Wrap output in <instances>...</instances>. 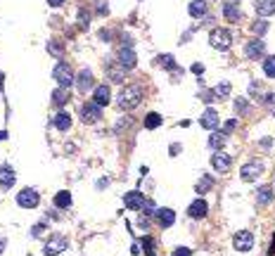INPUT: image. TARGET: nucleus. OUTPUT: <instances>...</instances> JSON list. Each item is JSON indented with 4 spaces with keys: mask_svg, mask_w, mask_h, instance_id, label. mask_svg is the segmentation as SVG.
Instances as JSON below:
<instances>
[{
    "mask_svg": "<svg viewBox=\"0 0 275 256\" xmlns=\"http://www.w3.org/2000/svg\"><path fill=\"white\" fill-rule=\"evenodd\" d=\"M69 100H72V88L57 86L55 91H53V105H57V107H64Z\"/></svg>",
    "mask_w": 275,
    "mask_h": 256,
    "instance_id": "20",
    "label": "nucleus"
},
{
    "mask_svg": "<svg viewBox=\"0 0 275 256\" xmlns=\"http://www.w3.org/2000/svg\"><path fill=\"white\" fill-rule=\"evenodd\" d=\"M225 140H228V135H225L223 130H211V138H209V147H214V149H220V147L225 145Z\"/></svg>",
    "mask_w": 275,
    "mask_h": 256,
    "instance_id": "25",
    "label": "nucleus"
},
{
    "mask_svg": "<svg viewBox=\"0 0 275 256\" xmlns=\"http://www.w3.org/2000/svg\"><path fill=\"white\" fill-rule=\"evenodd\" d=\"M239 0H228L225 5H223V17L228 19V21H239L242 19V12H239Z\"/></svg>",
    "mask_w": 275,
    "mask_h": 256,
    "instance_id": "18",
    "label": "nucleus"
},
{
    "mask_svg": "<svg viewBox=\"0 0 275 256\" xmlns=\"http://www.w3.org/2000/svg\"><path fill=\"white\" fill-rule=\"evenodd\" d=\"M2 249H5V238H0V254H2Z\"/></svg>",
    "mask_w": 275,
    "mask_h": 256,
    "instance_id": "44",
    "label": "nucleus"
},
{
    "mask_svg": "<svg viewBox=\"0 0 275 256\" xmlns=\"http://www.w3.org/2000/svg\"><path fill=\"white\" fill-rule=\"evenodd\" d=\"M271 145H273V140H271V138H263V140H261V147H266V149H271Z\"/></svg>",
    "mask_w": 275,
    "mask_h": 256,
    "instance_id": "41",
    "label": "nucleus"
},
{
    "mask_svg": "<svg viewBox=\"0 0 275 256\" xmlns=\"http://www.w3.org/2000/svg\"><path fill=\"white\" fill-rule=\"evenodd\" d=\"M214 95H216V97H225V95H230V83H228V81L219 83V86L214 88Z\"/></svg>",
    "mask_w": 275,
    "mask_h": 256,
    "instance_id": "35",
    "label": "nucleus"
},
{
    "mask_svg": "<svg viewBox=\"0 0 275 256\" xmlns=\"http://www.w3.org/2000/svg\"><path fill=\"white\" fill-rule=\"evenodd\" d=\"M140 102H143V88L140 86H124L121 92H119V97H116V105L124 111L140 107Z\"/></svg>",
    "mask_w": 275,
    "mask_h": 256,
    "instance_id": "1",
    "label": "nucleus"
},
{
    "mask_svg": "<svg viewBox=\"0 0 275 256\" xmlns=\"http://www.w3.org/2000/svg\"><path fill=\"white\" fill-rule=\"evenodd\" d=\"M211 187H214V178H211V176H202V181L197 183L195 190H197V195H204V192H209Z\"/></svg>",
    "mask_w": 275,
    "mask_h": 256,
    "instance_id": "30",
    "label": "nucleus"
},
{
    "mask_svg": "<svg viewBox=\"0 0 275 256\" xmlns=\"http://www.w3.org/2000/svg\"><path fill=\"white\" fill-rule=\"evenodd\" d=\"M107 78L114 81V83H124V81H126V69H121V67H116V64H110V67H107Z\"/></svg>",
    "mask_w": 275,
    "mask_h": 256,
    "instance_id": "24",
    "label": "nucleus"
},
{
    "mask_svg": "<svg viewBox=\"0 0 275 256\" xmlns=\"http://www.w3.org/2000/svg\"><path fill=\"white\" fill-rule=\"evenodd\" d=\"M48 5H50V7H62L64 0H48Z\"/></svg>",
    "mask_w": 275,
    "mask_h": 256,
    "instance_id": "40",
    "label": "nucleus"
},
{
    "mask_svg": "<svg viewBox=\"0 0 275 256\" xmlns=\"http://www.w3.org/2000/svg\"><path fill=\"white\" fill-rule=\"evenodd\" d=\"M124 204H126L128 209H133V211H140V209L147 204V197L140 192V190H130V192L124 195Z\"/></svg>",
    "mask_w": 275,
    "mask_h": 256,
    "instance_id": "9",
    "label": "nucleus"
},
{
    "mask_svg": "<svg viewBox=\"0 0 275 256\" xmlns=\"http://www.w3.org/2000/svg\"><path fill=\"white\" fill-rule=\"evenodd\" d=\"M15 181H17V176H15V168L10 164H2L0 166V187H12L15 185Z\"/></svg>",
    "mask_w": 275,
    "mask_h": 256,
    "instance_id": "17",
    "label": "nucleus"
},
{
    "mask_svg": "<svg viewBox=\"0 0 275 256\" xmlns=\"http://www.w3.org/2000/svg\"><path fill=\"white\" fill-rule=\"evenodd\" d=\"M192 72H195V73H202L204 67H202V64H195V67H192Z\"/></svg>",
    "mask_w": 275,
    "mask_h": 256,
    "instance_id": "42",
    "label": "nucleus"
},
{
    "mask_svg": "<svg viewBox=\"0 0 275 256\" xmlns=\"http://www.w3.org/2000/svg\"><path fill=\"white\" fill-rule=\"evenodd\" d=\"M252 31L257 34V38H263L268 34V21H266V19H257L254 26H252Z\"/></svg>",
    "mask_w": 275,
    "mask_h": 256,
    "instance_id": "31",
    "label": "nucleus"
},
{
    "mask_svg": "<svg viewBox=\"0 0 275 256\" xmlns=\"http://www.w3.org/2000/svg\"><path fill=\"white\" fill-rule=\"evenodd\" d=\"M187 12H190V17L200 19V17H204V15L209 12V5H206V0H192L190 7H187Z\"/></svg>",
    "mask_w": 275,
    "mask_h": 256,
    "instance_id": "22",
    "label": "nucleus"
},
{
    "mask_svg": "<svg viewBox=\"0 0 275 256\" xmlns=\"http://www.w3.org/2000/svg\"><path fill=\"white\" fill-rule=\"evenodd\" d=\"M95 83V76H92L91 69H81L78 76H76V91L78 92H88Z\"/></svg>",
    "mask_w": 275,
    "mask_h": 256,
    "instance_id": "13",
    "label": "nucleus"
},
{
    "mask_svg": "<svg viewBox=\"0 0 275 256\" xmlns=\"http://www.w3.org/2000/svg\"><path fill=\"white\" fill-rule=\"evenodd\" d=\"M211 166L219 171V173H225V171H230V166H233V159L225 154V152H216L214 157H211Z\"/></svg>",
    "mask_w": 275,
    "mask_h": 256,
    "instance_id": "15",
    "label": "nucleus"
},
{
    "mask_svg": "<svg viewBox=\"0 0 275 256\" xmlns=\"http://www.w3.org/2000/svg\"><path fill=\"white\" fill-rule=\"evenodd\" d=\"M209 45H211L214 50L225 53V50H230V45H233V34H230L228 29H214L211 36H209Z\"/></svg>",
    "mask_w": 275,
    "mask_h": 256,
    "instance_id": "3",
    "label": "nucleus"
},
{
    "mask_svg": "<svg viewBox=\"0 0 275 256\" xmlns=\"http://www.w3.org/2000/svg\"><path fill=\"white\" fill-rule=\"evenodd\" d=\"M81 119H83L86 124H97V121H102V107L95 105V102H86V105L81 107Z\"/></svg>",
    "mask_w": 275,
    "mask_h": 256,
    "instance_id": "7",
    "label": "nucleus"
},
{
    "mask_svg": "<svg viewBox=\"0 0 275 256\" xmlns=\"http://www.w3.org/2000/svg\"><path fill=\"white\" fill-rule=\"evenodd\" d=\"M92 102L100 105V107H107L111 102V88L110 83H102V86H95L92 88Z\"/></svg>",
    "mask_w": 275,
    "mask_h": 256,
    "instance_id": "8",
    "label": "nucleus"
},
{
    "mask_svg": "<svg viewBox=\"0 0 275 256\" xmlns=\"http://www.w3.org/2000/svg\"><path fill=\"white\" fill-rule=\"evenodd\" d=\"M219 111L216 110H204V114H202V119H200V124H202V128H206V130H216L219 128Z\"/></svg>",
    "mask_w": 275,
    "mask_h": 256,
    "instance_id": "16",
    "label": "nucleus"
},
{
    "mask_svg": "<svg viewBox=\"0 0 275 256\" xmlns=\"http://www.w3.org/2000/svg\"><path fill=\"white\" fill-rule=\"evenodd\" d=\"M263 53H266V43H263V38H254V40H249V43L244 45V55L249 57V59H258Z\"/></svg>",
    "mask_w": 275,
    "mask_h": 256,
    "instance_id": "14",
    "label": "nucleus"
},
{
    "mask_svg": "<svg viewBox=\"0 0 275 256\" xmlns=\"http://www.w3.org/2000/svg\"><path fill=\"white\" fill-rule=\"evenodd\" d=\"M206 214H209V204H206V200H202V197L195 200L190 206H187V216L195 219V220H202Z\"/></svg>",
    "mask_w": 275,
    "mask_h": 256,
    "instance_id": "12",
    "label": "nucleus"
},
{
    "mask_svg": "<svg viewBox=\"0 0 275 256\" xmlns=\"http://www.w3.org/2000/svg\"><path fill=\"white\" fill-rule=\"evenodd\" d=\"M67 247H69L67 238H62V235H53V238L48 239V244H45V254H48V256H57V254H62Z\"/></svg>",
    "mask_w": 275,
    "mask_h": 256,
    "instance_id": "11",
    "label": "nucleus"
},
{
    "mask_svg": "<svg viewBox=\"0 0 275 256\" xmlns=\"http://www.w3.org/2000/svg\"><path fill=\"white\" fill-rule=\"evenodd\" d=\"M263 73H266L268 78H275V55L263 59Z\"/></svg>",
    "mask_w": 275,
    "mask_h": 256,
    "instance_id": "32",
    "label": "nucleus"
},
{
    "mask_svg": "<svg viewBox=\"0 0 275 256\" xmlns=\"http://www.w3.org/2000/svg\"><path fill=\"white\" fill-rule=\"evenodd\" d=\"M275 254V238H273V244H271V249H268V256Z\"/></svg>",
    "mask_w": 275,
    "mask_h": 256,
    "instance_id": "43",
    "label": "nucleus"
},
{
    "mask_svg": "<svg viewBox=\"0 0 275 256\" xmlns=\"http://www.w3.org/2000/svg\"><path fill=\"white\" fill-rule=\"evenodd\" d=\"M154 219H157V223L162 228H171L176 223V214H173V209H157L154 211Z\"/></svg>",
    "mask_w": 275,
    "mask_h": 256,
    "instance_id": "19",
    "label": "nucleus"
},
{
    "mask_svg": "<svg viewBox=\"0 0 275 256\" xmlns=\"http://www.w3.org/2000/svg\"><path fill=\"white\" fill-rule=\"evenodd\" d=\"M78 21H81V26H83V29L88 26V10H86V7H81V15H78Z\"/></svg>",
    "mask_w": 275,
    "mask_h": 256,
    "instance_id": "37",
    "label": "nucleus"
},
{
    "mask_svg": "<svg viewBox=\"0 0 275 256\" xmlns=\"http://www.w3.org/2000/svg\"><path fill=\"white\" fill-rule=\"evenodd\" d=\"M257 197H258V204H271L273 201V187L271 185H261L257 190Z\"/></svg>",
    "mask_w": 275,
    "mask_h": 256,
    "instance_id": "26",
    "label": "nucleus"
},
{
    "mask_svg": "<svg viewBox=\"0 0 275 256\" xmlns=\"http://www.w3.org/2000/svg\"><path fill=\"white\" fill-rule=\"evenodd\" d=\"M261 173H263V162H257V159H254V162H247V164L239 168V178L247 181V183L261 178Z\"/></svg>",
    "mask_w": 275,
    "mask_h": 256,
    "instance_id": "4",
    "label": "nucleus"
},
{
    "mask_svg": "<svg viewBox=\"0 0 275 256\" xmlns=\"http://www.w3.org/2000/svg\"><path fill=\"white\" fill-rule=\"evenodd\" d=\"M116 62H119V67H121V69L133 72V69L138 67V55H135V50H133V48H121V50H119V55H116Z\"/></svg>",
    "mask_w": 275,
    "mask_h": 256,
    "instance_id": "6",
    "label": "nucleus"
},
{
    "mask_svg": "<svg viewBox=\"0 0 275 256\" xmlns=\"http://www.w3.org/2000/svg\"><path fill=\"white\" fill-rule=\"evenodd\" d=\"M233 247H235L238 252H249V249L254 247V235H252L249 230H239L238 235L233 238Z\"/></svg>",
    "mask_w": 275,
    "mask_h": 256,
    "instance_id": "10",
    "label": "nucleus"
},
{
    "mask_svg": "<svg viewBox=\"0 0 275 256\" xmlns=\"http://www.w3.org/2000/svg\"><path fill=\"white\" fill-rule=\"evenodd\" d=\"M53 126H55L57 130H69V128H72V114L57 111L55 116H53Z\"/></svg>",
    "mask_w": 275,
    "mask_h": 256,
    "instance_id": "21",
    "label": "nucleus"
},
{
    "mask_svg": "<svg viewBox=\"0 0 275 256\" xmlns=\"http://www.w3.org/2000/svg\"><path fill=\"white\" fill-rule=\"evenodd\" d=\"M235 111H238V114H249V111H252V105H249L244 97H238V100H235Z\"/></svg>",
    "mask_w": 275,
    "mask_h": 256,
    "instance_id": "34",
    "label": "nucleus"
},
{
    "mask_svg": "<svg viewBox=\"0 0 275 256\" xmlns=\"http://www.w3.org/2000/svg\"><path fill=\"white\" fill-rule=\"evenodd\" d=\"M159 62H162V67H164V69H173V67H176V62H173V57H171V55H162V57H159Z\"/></svg>",
    "mask_w": 275,
    "mask_h": 256,
    "instance_id": "36",
    "label": "nucleus"
},
{
    "mask_svg": "<svg viewBox=\"0 0 275 256\" xmlns=\"http://www.w3.org/2000/svg\"><path fill=\"white\" fill-rule=\"evenodd\" d=\"M257 15L258 17H271V15H275V0H258Z\"/></svg>",
    "mask_w": 275,
    "mask_h": 256,
    "instance_id": "23",
    "label": "nucleus"
},
{
    "mask_svg": "<svg viewBox=\"0 0 275 256\" xmlns=\"http://www.w3.org/2000/svg\"><path fill=\"white\" fill-rule=\"evenodd\" d=\"M53 78L57 81V86H64V88H72L76 83V73H73L72 64H67V62H57L53 67Z\"/></svg>",
    "mask_w": 275,
    "mask_h": 256,
    "instance_id": "2",
    "label": "nucleus"
},
{
    "mask_svg": "<svg viewBox=\"0 0 275 256\" xmlns=\"http://www.w3.org/2000/svg\"><path fill=\"white\" fill-rule=\"evenodd\" d=\"M190 254H192V252H190L187 247H178V249H176L171 256H190Z\"/></svg>",
    "mask_w": 275,
    "mask_h": 256,
    "instance_id": "39",
    "label": "nucleus"
},
{
    "mask_svg": "<svg viewBox=\"0 0 275 256\" xmlns=\"http://www.w3.org/2000/svg\"><path fill=\"white\" fill-rule=\"evenodd\" d=\"M48 53H50V55L62 57L64 55V45H62L59 40H50V43H48Z\"/></svg>",
    "mask_w": 275,
    "mask_h": 256,
    "instance_id": "33",
    "label": "nucleus"
},
{
    "mask_svg": "<svg viewBox=\"0 0 275 256\" xmlns=\"http://www.w3.org/2000/svg\"><path fill=\"white\" fill-rule=\"evenodd\" d=\"M235 126H238V121H235V119H230V121L225 124V128H223V133H225V135H228V133H233V130H235Z\"/></svg>",
    "mask_w": 275,
    "mask_h": 256,
    "instance_id": "38",
    "label": "nucleus"
},
{
    "mask_svg": "<svg viewBox=\"0 0 275 256\" xmlns=\"http://www.w3.org/2000/svg\"><path fill=\"white\" fill-rule=\"evenodd\" d=\"M162 126V114H157V111H149L145 116V128H149V130H154V128Z\"/></svg>",
    "mask_w": 275,
    "mask_h": 256,
    "instance_id": "27",
    "label": "nucleus"
},
{
    "mask_svg": "<svg viewBox=\"0 0 275 256\" xmlns=\"http://www.w3.org/2000/svg\"><path fill=\"white\" fill-rule=\"evenodd\" d=\"M140 244H143V252H145L147 256H157V242L152 239V235H145Z\"/></svg>",
    "mask_w": 275,
    "mask_h": 256,
    "instance_id": "28",
    "label": "nucleus"
},
{
    "mask_svg": "<svg viewBox=\"0 0 275 256\" xmlns=\"http://www.w3.org/2000/svg\"><path fill=\"white\" fill-rule=\"evenodd\" d=\"M38 201H40V195H38V190H34V187H24L17 195V204L21 209H36Z\"/></svg>",
    "mask_w": 275,
    "mask_h": 256,
    "instance_id": "5",
    "label": "nucleus"
},
{
    "mask_svg": "<svg viewBox=\"0 0 275 256\" xmlns=\"http://www.w3.org/2000/svg\"><path fill=\"white\" fill-rule=\"evenodd\" d=\"M55 206H59V209H67V206H72V195H69L67 190L57 192V195H55Z\"/></svg>",
    "mask_w": 275,
    "mask_h": 256,
    "instance_id": "29",
    "label": "nucleus"
}]
</instances>
